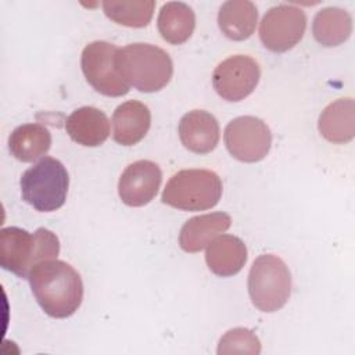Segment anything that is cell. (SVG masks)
Returning <instances> with one entry per match:
<instances>
[{
	"label": "cell",
	"instance_id": "e0dca14e",
	"mask_svg": "<svg viewBox=\"0 0 355 355\" xmlns=\"http://www.w3.org/2000/svg\"><path fill=\"white\" fill-rule=\"evenodd\" d=\"M318 129L330 143L344 144L355 136V103L351 97L330 103L319 115Z\"/></svg>",
	"mask_w": 355,
	"mask_h": 355
},
{
	"label": "cell",
	"instance_id": "8992f818",
	"mask_svg": "<svg viewBox=\"0 0 355 355\" xmlns=\"http://www.w3.org/2000/svg\"><path fill=\"white\" fill-rule=\"evenodd\" d=\"M248 294L262 312L283 308L291 294V275L284 261L273 254L259 255L248 273Z\"/></svg>",
	"mask_w": 355,
	"mask_h": 355
},
{
	"label": "cell",
	"instance_id": "9a60e30c",
	"mask_svg": "<svg viewBox=\"0 0 355 355\" xmlns=\"http://www.w3.org/2000/svg\"><path fill=\"white\" fill-rule=\"evenodd\" d=\"M232 225L226 212H212L190 218L180 229L179 245L186 252H198Z\"/></svg>",
	"mask_w": 355,
	"mask_h": 355
},
{
	"label": "cell",
	"instance_id": "277c9868",
	"mask_svg": "<svg viewBox=\"0 0 355 355\" xmlns=\"http://www.w3.org/2000/svg\"><path fill=\"white\" fill-rule=\"evenodd\" d=\"M22 200L39 212L60 209L68 194L69 176L61 161L43 157L19 180Z\"/></svg>",
	"mask_w": 355,
	"mask_h": 355
},
{
	"label": "cell",
	"instance_id": "5b68a950",
	"mask_svg": "<svg viewBox=\"0 0 355 355\" xmlns=\"http://www.w3.org/2000/svg\"><path fill=\"white\" fill-rule=\"evenodd\" d=\"M222 197V180L209 169H183L166 183L161 200L182 211H205Z\"/></svg>",
	"mask_w": 355,
	"mask_h": 355
},
{
	"label": "cell",
	"instance_id": "7c38bea8",
	"mask_svg": "<svg viewBox=\"0 0 355 355\" xmlns=\"http://www.w3.org/2000/svg\"><path fill=\"white\" fill-rule=\"evenodd\" d=\"M219 136V123L216 118L208 111H189L182 116L179 122L180 141L191 153H211L216 147Z\"/></svg>",
	"mask_w": 355,
	"mask_h": 355
},
{
	"label": "cell",
	"instance_id": "ac0fdd59",
	"mask_svg": "<svg viewBox=\"0 0 355 355\" xmlns=\"http://www.w3.org/2000/svg\"><path fill=\"white\" fill-rule=\"evenodd\" d=\"M258 10L248 0H229L223 3L218 12L220 32L230 40L248 39L257 26Z\"/></svg>",
	"mask_w": 355,
	"mask_h": 355
},
{
	"label": "cell",
	"instance_id": "52a82bcc",
	"mask_svg": "<svg viewBox=\"0 0 355 355\" xmlns=\"http://www.w3.org/2000/svg\"><path fill=\"white\" fill-rule=\"evenodd\" d=\"M118 51L115 44L96 40L85 46L80 57L82 72L89 85L108 97L125 96L130 87L118 69Z\"/></svg>",
	"mask_w": 355,
	"mask_h": 355
},
{
	"label": "cell",
	"instance_id": "9c48e42d",
	"mask_svg": "<svg viewBox=\"0 0 355 355\" xmlns=\"http://www.w3.org/2000/svg\"><path fill=\"white\" fill-rule=\"evenodd\" d=\"M306 28L305 12L291 4H279L266 11L259 24V39L273 53L293 49L304 36Z\"/></svg>",
	"mask_w": 355,
	"mask_h": 355
},
{
	"label": "cell",
	"instance_id": "8fae6325",
	"mask_svg": "<svg viewBox=\"0 0 355 355\" xmlns=\"http://www.w3.org/2000/svg\"><path fill=\"white\" fill-rule=\"evenodd\" d=\"M162 182L161 168L148 159H139L126 166L118 182V194L129 207H143L158 193Z\"/></svg>",
	"mask_w": 355,
	"mask_h": 355
},
{
	"label": "cell",
	"instance_id": "44dd1931",
	"mask_svg": "<svg viewBox=\"0 0 355 355\" xmlns=\"http://www.w3.org/2000/svg\"><path fill=\"white\" fill-rule=\"evenodd\" d=\"M352 32V18L348 11L338 7H326L316 12L312 33L324 47H336L348 40Z\"/></svg>",
	"mask_w": 355,
	"mask_h": 355
},
{
	"label": "cell",
	"instance_id": "ba28073f",
	"mask_svg": "<svg viewBox=\"0 0 355 355\" xmlns=\"http://www.w3.org/2000/svg\"><path fill=\"white\" fill-rule=\"evenodd\" d=\"M223 139L230 155L241 162L263 159L272 146L269 126L261 118L251 115L230 121L225 128Z\"/></svg>",
	"mask_w": 355,
	"mask_h": 355
},
{
	"label": "cell",
	"instance_id": "ffe728a7",
	"mask_svg": "<svg viewBox=\"0 0 355 355\" xmlns=\"http://www.w3.org/2000/svg\"><path fill=\"white\" fill-rule=\"evenodd\" d=\"M51 146V133L40 123H25L12 130L8 150L21 162H33L43 157Z\"/></svg>",
	"mask_w": 355,
	"mask_h": 355
},
{
	"label": "cell",
	"instance_id": "4fadbf2b",
	"mask_svg": "<svg viewBox=\"0 0 355 355\" xmlns=\"http://www.w3.org/2000/svg\"><path fill=\"white\" fill-rule=\"evenodd\" d=\"M151 125L148 107L137 100L118 105L112 115V137L121 146H135L144 139Z\"/></svg>",
	"mask_w": 355,
	"mask_h": 355
},
{
	"label": "cell",
	"instance_id": "5bb4252c",
	"mask_svg": "<svg viewBox=\"0 0 355 355\" xmlns=\"http://www.w3.org/2000/svg\"><path fill=\"white\" fill-rule=\"evenodd\" d=\"M65 129L75 143L85 147H97L110 136V121L101 110L85 105L67 118Z\"/></svg>",
	"mask_w": 355,
	"mask_h": 355
},
{
	"label": "cell",
	"instance_id": "603a6c76",
	"mask_svg": "<svg viewBox=\"0 0 355 355\" xmlns=\"http://www.w3.org/2000/svg\"><path fill=\"white\" fill-rule=\"evenodd\" d=\"M216 352L258 355L261 352V341L251 330L245 327H234L220 337Z\"/></svg>",
	"mask_w": 355,
	"mask_h": 355
},
{
	"label": "cell",
	"instance_id": "d6986e66",
	"mask_svg": "<svg viewBox=\"0 0 355 355\" xmlns=\"http://www.w3.org/2000/svg\"><path fill=\"white\" fill-rule=\"evenodd\" d=\"M157 28L165 42L171 44H182L189 40L194 32L196 14L186 3H165L159 10Z\"/></svg>",
	"mask_w": 355,
	"mask_h": 355
},
{
	"label": "cell",
	"instance_id": "6da1fadb",
	"mask_svg": "<svg viewBox=\"0 0 355 355\" xmlns=\"http://www.w3.org/2000/svg\"><path fill=\"white\" fill-rule=\"evenodd\" d=\"M28 280L37 304L49 316L64 319L79 309L83 282L65 261L49 259L37 263L29 272Z\"/></svg>",
	"mask_w": 355,
	"mask_h": 355
},
{
	"label": "cell",
	"instance_id": "7a4b0ae2",
	"mask_svg": "<svg viewBox=\"0 0 355 355\" xmlns=\"http://www.w3.org/2000/svg\"><path fill=\"white\" fill-rule=\"evenodd\" d=\"M60 240L49 229L39 227L35 233L10 226L0 230V265L21 279H28L33 266L55 259Z\"/></svg>",
	"mask_w": 355,
	"mask_h": 355
},
{
	"label": "cell",
	"instance_id": "3957f363",
	"mask_svg": "<svg viewBox=\"0 0 355 355\" xmlns=\"http://www.w3.org/2000/svg\"><path fill=\"white\" fill-rule=\"evenodd\" d=\"M116 61L128 85L143 93L164 89L173 75V62L169 54L150 43H132L119 49Z\"/></svg>",
	"mask_w": 355,
	"mask_h": 355
},
{
	"label": "cell",
	"instance_id": "2e32d148",
	"mask_svg": "<svg viewBox=\"0 0 355 355\" xmlns=\"http://www.w3.org/2000/svg\"><path fill=\"white\" fill-rule=\"evenodd\" d=\"M205 261L212 273L229 277L239 273L245 265L247 247L241 239L233 234H220L207 245Z\"/></svg>",
	"mask_w": 355,
	"mask_h": 355
},
{
	"label": "cell",
	"instance_id": "7402d4cb",
	"mask_svg": "<svg viewBox=\"0 0 355 355\" xmlns=\"http://www.w3.org/2000/svg\"><path fill=\"white\" fill-rule=\"evenodd\" d=\"M155 8L154 0H129V1H103L104 14L114 22L129 26H147L153 18Z\"/></svg>",
	"mask_w": 355,
	"mask_h": 355
},
{
	"label": "cell",
	"instance_id": "30bf717a",
	"mask_svg": "<svg viewBox=\"0 0 355 355\" xmlns=\"http://www.w3.org/2000/svg\"><path fill=\"white\" fill-rule=\"evenodd\" d=\"M259 78V64L250 55L236 54L216 65L212 86L223 100L241 101L255 90Z\"/></svg>",
	"mask_w": 355,
	"mask_h": 355
}]
</instances>
